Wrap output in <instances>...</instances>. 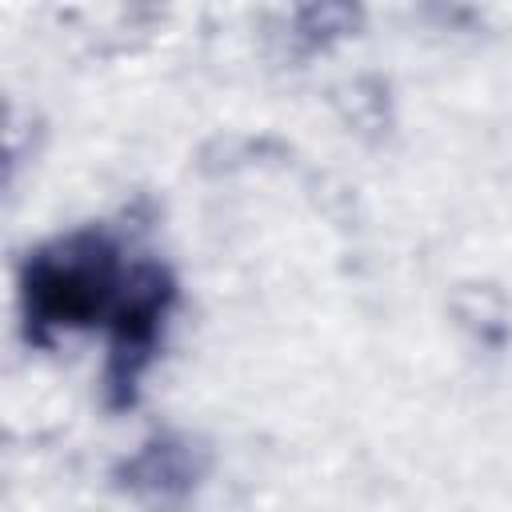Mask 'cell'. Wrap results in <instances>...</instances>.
I'll list each match as a JSON object with an SVG mask.
<instances>
[{
	"instance_id": "6da1fadb",
	"label": "cell",
	"mask_w": 512,
	"mask_h": 512,
	"mask_svg": "<svg viewBox=\"0 0 512 512\" xmlns=\"http://www.w3.org/2000/svg\"><path fill=\"white\" fill-rule=\"evenodd\" d=\"M120 244L104 228H76L40 244L20 268V308L28 336L48 344L56 332L108 320L124 288Z\"/></svg>"
},
{
	"instance_id": "7a4b0ae2",
	"label": "cell",
	"mask_w": 512,
	"mask_h": 512,
	"mask_svg": "<svg viewBox=\"0 0 512 512\" xmlns=\"http://www.w3.org/2000/svg\"><path fill=\"white\" fill-rule=\"evenodd\" d=\"M176 308V280L164 264L140 260L128 268L116 308L108 316V364H104V404L124 412L140 396V380L156 360L164 324Z\"/></svg>"
},
{
	"instance_id": "3957f363",
	"label": "cell",
	"mask_w": 512,
	"mask_h": 512,
	"mask_svg": "<svg viewBox=\"0 0 512 512\" xmlns=\"http://www.w3.org/2000/svg\"><path fill=\"white\" fill-rule=\"evenodd\" d=\"M200 472H204L200 452L188 440L160 432L148 436L132 456H124L112 476L128 496L144 504H184L200 484Z\"/></svg>"
},
{
	"instance_id": "277c9868",
	"label": "cell",
	"mask_w": 512,
	"mask_h": 512,
	"mask_svg": "<svg viewBox=\"0 0 512 512\" xmlns=\"http://www.w3.org/2000/svg\"><path fill=\"white\" fill-rule=\"evenodd\" d=\"M360 24H364L360 0H296L292 12V36L304 52H324L356 36Z\"/></svg>"
}]
</instances>
